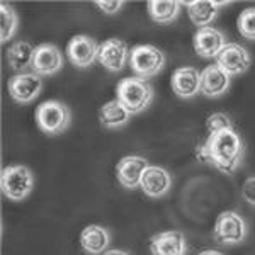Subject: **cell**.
<instances>
[{
  "label": "cell",
  "mask_w": 255,
  "mask_h": 255,
  "mask_svg": "<svg viewBox=\"0 0 255 255\" xmlns=\"http://www.w3.org/2000/svg\"><path fill=\"white\" fill-rule=\"evenodd\" d=\"M150 167L148 165V160L138 155H129L119 160L116 167L118 180L123 184L126 189H136L141 184L143 172Z\"/></svg>",
  "instance_id": "obj_12"
},
{
  "label": "cell",
  "mask_w": 255,
  "mask_h": 255,
  "mask_svg": "<svg viewBox=\"0 0 255 255\" xmlns=\"http://www.w3.org/2000/svg\"><path fill=\"white\" fill-rule=\"evenodd\" d=\"M99 119H101L102 126L113 129V128L126 125L128 119H129V113H128L126 108L118 99H114V101H109L108 104H104L99 109Z\"/></svg>",
  "instance_id": "obj_20"
},
{
  "label": "cell",
  "mask_w": 255,
  "mask_h": 255,
  "mask_svg": "<svg viewBox=\"0 0 255 255\" xmlns=\"http://www.w3.org/2000/svg\"><path fill=\"white\" fill-rule=\"evenodd\" d=\"M199 255H223V254L216 252V250H204V252H201Z\"/></svg>",
  "instance_id": "obj_29"
},
{
  "label": "cell",
  "mask_w": 255,
  "mask_h": 255,
  "mask_svg": "<svg viewBox=\"0 0 255 255\" xmlns=\"http://www.w3.org/2000/svg\"><path fill=\"white\" fill-rule=\"evenodd\" d=\"M165 65V56L151 44H138L129 51V67L138 79L157 75Z\"/></svg>",
  "instance_id": "obj_3"
},
{
  "label": "cell",
  "mask_w": 255,
  "mask_h": 255,
  "mask_svg": "<svg viewBox=\"0 0 255 255\" xmlns=\"http://www.w3.org/2000/svg\"><path fill=\"white\" fill-rule=\"evenodd\" d=\"M2 192L10 201H22L34 186V177L24 165H10L2 170Z\"/></svg>",
  "instance_id": "obj_5"
},
{
  "label": "cell",
  "mask_w": 255,
  "mask_h": 255,
  "mask_svg": "<svg viewBox=\"0 0 255 255\" xmlns=\"http://www.w3.org/2000/svg\"><path fill=\"white\" fill-rule=\"evenodd\" d=\"M150 250L153 255H186V238L180 232H162L151 237Z\"/></svg>",
  "instance_id": "obj_16"
},
{
  "label": "cell",
  "mask_w": 255,
  "mask_h": 255,
  "mask_svg": "<svg viewBox=\"0 0 255 255\" xmlns=\"http://www.w3.org/2000/svg\"><path fill=\"white\" fill-rule=\"evenodd\" d=\"M206 128L209 133H213V131H220V129H225V128H233V126H232L230 118L226 116L225 113H215L208 118Z\"/></svg>",
  "instance_id": "obj_25"
},
{
  "label": "cell",
  "mask_w": 255,
  "mask_h": 255,
  "mask_svg": "<svg viewBox=\"0 0 255 255\" xmlns=\"http://www.w3.org/2000/svg\"><path fill=\"white\" fill-rule=\"evenodd\" d=\"M36 123L46 134H60L70 125V111L60 101H46L36 109Z\"/></svg>",
  "instance_id": "obj_4"
},
{
  "label": "cell",
  "mask_w": 255,
  "mask_h": 255,
  "mask_svg": "<svg viewBox=\"0 0 255 255\" xmlns=\"http://www.w3.org/2000/svg\"><path fill=\"white\" fill-rule=\"evenodd\" d=\"M0 15H2V32H0V39H2V43H5L7 39L14 36L19 20H17V14L14 12V9L7 5L5 2H2V5H0Z\"/></svg>",
  "instance_id": "obj_23"
},
{
  "label": "cell",
  "mask_w": 255,
  "mask_h": 255,
  "mask_svg": "<svg viewBox=\"0 0 255 255\" xmlns=\"http://www.w3.org/2000/svg\"><path fill=\"white\" fill-rule=\"evenodd\" d=\"M245 237V221L235 211H223L215 223V238L220 244H238Z\"/></svg>",
  "instance_id": "obj_6"
},
{
  "label": "cell",
  "mask_w": 255,
  "mask_h": 255,
  "mask_svg": "<svg viewBox=\"0 0 255 255\" xmlns=\"http://www.w3.org/2000/svg\"><path fill=\"white\" fill-rule=\"evenodd\" d=\"M242 194H244V199L247 203L255 206V177H249V179L245 180Z\"/></svg>",
  "instance_id": "obj_26"
},
{
  "label": "cell",
  "mask_w": 255,
  "mask_h": 255,
  "mask_svg": "<svg viewBox=\"0 0 255 255\" xmlns=\"http://www.w3.org/2000/svg\"><path fill=\"white\" fill-rule=\"evenodd\" d=\"M128 46L125 41L113 38L104 41L102 44H99V53H97V60L102 67H106L111 72H119L123 70L128 58Z\"/></svg>",
  "instance_id": "obj_13"
},
{
  "label": "cell",
  "mask_w": 255,
  "mask_h": 255,
  "mask_svg": "<svg viewBox=\"0 0 255 255\" xmlns=\"http://www.w3.org/2000/svg\"><path fill=\"white\" fill-rule=\"evenodd\" d=\"M80 245L90 255L104 254L109 245V233L99 225H89L80 233Z\"/></svg>",
  "instance_id": "obj_18"
},
{
  "label": "cell",
  "mask_w": 255,
  "mask_h": 255,
  "mask_svg": "<svg viewBox=\"0 0 255 255\" xmlns=\"http://www.w3.org/2000/svg\"><path fill=\"white\" fill-rule=\"evenodd\" d=\"M104 255H129L125 250H119V249H113V250H106Z\"/></svg>",
  "instance_id": "obj_28"
},
{
  "label": "cell",
  "mask_w": 255,
  "mask_h": 255,
  "mask_svg": "<svg viewBox=\"0 0 255 255\" xmlns=\"http://www.w3.org/2000/svg\"><path fill=\"white\" fill-rule=\"evenodd\" d=\"M252 58H250L249 51L237 43L225 44L220 55L216 56V65L225 70L228 75H238L249 70Z\"/></svg>",
  "instance_id": "obj_8"
},
{
  "label": "cell",
  "mask_w": 255,
  "mask_h": 255,
  "mask_svg": "<svg viewBox=\"0 0 255 255\" xmlns=\"http://www.w3.org/2000/svg\"><path fill=\"white\" fill-rule=\"evenodd\" d=\"M196 153L199 160L226 175H232L244 160L245 146L233 128H225L209 133V136L196 148Z\"/></svg>",
  "instance_id": "obj_1"
},
{
  "label": "cell",
  "mask_w": 255,
  "mask_h": 255,
  "mask_svg": "<svg viewBox=\"0 0 255 255\" xmlns=\"http://www.w3.org/2000/svg\"><path fill=\"white\" fill-rule=\"evenodd\" d=\"M34 49L26 41H17L10 46L7 51V61H9L10 68L15 72H24L27 67L32 65V56H34Z\"/></svg>",
  "instance_id": "obj_21"
},
{
  "label": "cell",
  "mask_w": 255,
  "mask_h": 255,
  "mask_svg": "<svg viewBox=\"0 0 255 255\" xmlns=\"http://www.w3.org/2000/svg\"><path fill=\"white\" fill-rule=\"evenodd\" d=\"M237 29L244 38L255 39V9H245L237 19Z\"/></svg>",
  "instance_id": "obj_24"
},
{
  "label": "cell",
  "mask_w": 255,
  "mask_h": 255,
  "mask_svg": "<svg viewBox=\"0 0 255 255\" xmlns=\"http://www.w3.org/2000/svg\"><path fill=\"white\" fill-rule=\"evenodd\" d=\"M96 5L101 9L102 12H106V14H116V12L123 7V2H118V0H114V2H102V0H99L96 2Z\"/></svg>",
  "instance_id": "obj_27"
},
{
  "label": "cell",
  "mask_w": 255,
  "mask_h": 255,
  "mask_svg": "<svg viewBox=\"0 0 255 255\" xmlns=\"http://www.w3.org/2000/svg\"><path fill=\"white\" fill-rule=\"evenodd\" d=\"M99 53V44L90 36H73L67 44V56L77 68H87L94 63Z\"/></svg>",
  "instance_id": "obj_7"
},
{
  "label": "cell",
  "mask_w": 255,
  "mask_h": 255,
  "mask_svg": "<svg viewBox=\"0 0 255 255\" xmlns=\"http://www.w3.org/2000/svg\"><path fill=\"white\" fill-rule=\"evenodd\" d=\"M148 15L157 24L172 22L179 14L180 2H163V0H151L148 2Z\"/></svg>",
  "instance_id": "obj_22"
},
{
  "label": "cell",
  "mask_w": 255,
  "mask_h": 255,
  "mask_svg": "<svg viewBox=\"0 0 255 255\" xmlns=\"http://www.w3.org/2000/svg\"><path fill=\"white\" fill-rule=\"evenodd\" d=\"M41 79L36 73H19L9 80V94L15 102L26 104L34 101L41 92Z\"/></svg>",
  "instance_id": "obj_9"
},
{
  "label": "cell",
  "mask_w": 255,
  "mask_h": 255,
  "mask_svg": "<svg viewBox=\"0 0 255 255\" xmlns=\"http://www.w3.org/2000/svg\"><path fill=\"white\" fill-rule=\"evenodd\" d=\"M153 97V90L143 79L138 77H126L118 84L116 87V99L126 108L129 114L141 113L148 108Z\"/></svg>",
  "instance_id": "obj_2"
},
{
  "label": "cell",
  "mask_w": 255,
  "mask_h": 255,
  "mask_svg": "<svg viewBox=\"0 0 255 255\" xmlns=\"http://www.w3.org/2000/svg\"><path fill=\"white\" fill-rule=\"evenodd\" d=\"M230 87V75L218 65H208L201 72V92L206 97H218Z\"/></svg>",
  "instance_id": "obj_17"
},
{
  "label": "cell",
  "mask_w": 255,
  "mask_h": 255,
  "mask_svg": "<svg viewBox=\"0 0 255 255\" xmlns=\"http://www.w3.org/2000/svg\"><path fill=\"white\" fill-rule=\"evenodd\" d=\"M226 2H211V0H194V2H186L189 19L192 24L199 27H206V24L211 22L218 14V7L225 5Z\"/></svg>",
  "instance_id": "obj_19"
},
{
  "label": "cell",
  "mask_w": 255,
  "mask_h": 255,
  "mask_svg": "<svg viewBox=\"0 0 255 255\" xmlns=\"http://www.w3.org/2000/svg\"><path fill=\"white\" fill-rule=\"evenodd\" d=\"M192 44L199 56L203 58H216L220 51L225 46V36L215 27H199L196 31L194 38H192Z\"/></svg>",
  "instance_id": "obj_11"
},
{
  "label": "cell",
  "mask_w": 255,
  "mask_h": 255,
  "mask_svg": "<svg viewBox=\"0 0 255 255\" xmlns=\"http://www.w3.org/2000/svg\"><path fill=\"white\" fill-rule=\"evenodd\" d=\"M141 191L150 197H160L167 194L172 187V177L170 174L162 167L150 165L143 172L141 184H139Z\"/></svg>",
  "instance_id": "obj_14"
},
{
  "label": "cell",
  "mask_w": 255,
  "mask_h": 255,
  "mask_svg": "<svg viewBox=\"0 0 255 255\" xmlns=\"http://www.w3.org/2000/svg\"><path fill=\"white\" fill-rule=\"evenodd\" d=\"M63 65V55L55 44H39L32 56V70L36 75H53Z\"/></svg>",
  "instance_id": "obj_10"
},
{
  "label": "cell",
  "mask_w": 255,
  "mask_h": 255,
  "mask_svg": "<svg viewBox=\"0 0 255 255\" xmlns=\"http://www.w3.org/2000/svg\"><path fill=\"white\" fill-rule=\"evenodd\" d=\"M172 89L179 97L189 99L201 92V73L192 67L177 68L172 73Z\"/></svg>",
  "instance_id": "obj_15"
}]
</instances>
